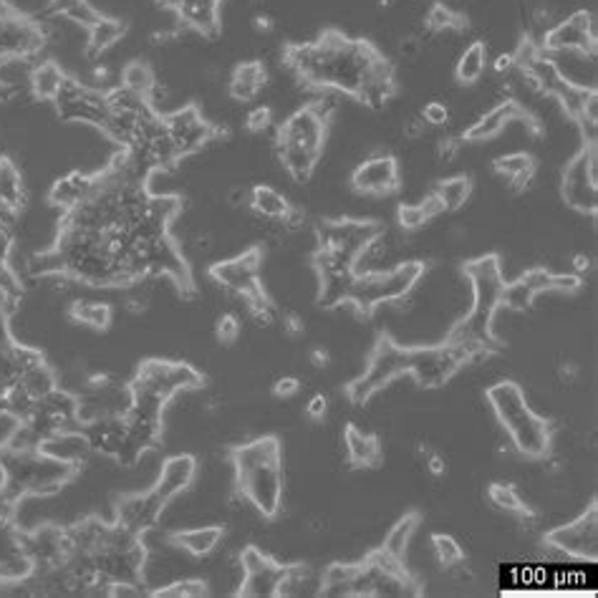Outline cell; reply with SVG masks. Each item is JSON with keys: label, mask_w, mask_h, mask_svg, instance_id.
Segmentation results:
<instances>
[{"label": "cell", "mask_w": 598, "mask_h": 598, "mask_svg": "<svg viewBox=\"0 0 598 598\" xmlns=\"http://www.w3.org/2000/svg\"><path fill=\"white\" fill-rule=\"evenodd\" d=\"M468 362H472L468 351L450 341L437 346H404L392 337H382L376 341L364 372L346 386V394L351 404L362 407L376 392H382L384 386L404 374L415 376L427 389H437L450 382Z\"/></svg>", "instance_id": "cell-1"}, {"label": "cell", "mask_w": 598, "mask_h": 598, "mask_svg": "<svg viewBox=\"0 0 598 598\" xmlns=\"http://www.w3.org/2000/svg\"><path fill=\"white\" fill-rule=\"evenodd\" d=\"M382 58L369 41L349 39L337 29L323 31L311 43H293L286 49V61L301 82L319 89L359 96L369 74Z\"/></svg>", "instance_id": "cell-2"}, {"label": "cell", "mask_w": 598, "mask_h": 598, "mask_svg": "<svg viewBox=\"0 0 598 598\" xmlns=\"http://www.w3.org/2000/svg\"><path fill=\"white\" fill-rule=\"evenodd\" d=\"M464 278L470 280L472 288V309L462 321H457L452 331L447 333L450 344L462 346L470 359L488 356L500 341L492 331V321L500 311V296H503L505 273L503 263L495 253L480 255V258L464 263Z\"/></svg>", "instance_id": "cell-3"}, {"label": "cell", "mask_w": 598, "mask_h": 598, "mask_svg": "<svg viewBox=\"0 0 598 598\" xmlns=\"http://www.w3.org/2000/svg\"><path fill=\"white\" fill-rule=\"evenodd\" d=\"M235 485L263 517H278L284 508V445L278 437H258L233 450Z\"/></svg>", "instance_id": "cell-4"}, {"label": "cell", "mask_w": 598, "mask_h": 598, "mask_svg": "<svg viewBox=\"0 0 598 598\" xmlns=\"http://www.w3.org/2000/svg\"><path fill=\"white\" fill-rule=\"evenodd\" d=\"M485 397L492 415L500 421V427L505 429L510 445H513L517 455L531 457V460H541V457L548 455L553 442V427L548 419L541 417L538 412L527 404L521 384L510 380L498 382L485 392Z\"/></svg>", "instance_id": "cell-5"}, {"label": "cell", "mask_w": 598, "mask_h": 598, "mask_svg": "<svg viewBox=\"0 0 598 598\" xmlns=\"http://www.w3.org/2000/svg\"><path fill=\"white\" fill-rule=\"evenodd\" d=\"M0 474H3L0 498L19 505L31 495H54L74 478L76 468L58 462L41 450H19V447L0 445Z\"/></svg>", "instance_id": "cell-6"}, {"label": "cell", "mask_w": 598, "mask_h": 598, "mask_svg": "<svg viewBox=\"0 0 598 598\" xmlns=\"http://www.w3.org/2000/svg\"><path fill=\"white\" fill-rule=\"evenodd\" d=\"M329 119L309 104L298 109L278 129V157L280 164L296 182L311 180V174L321 162L323 145H327Z\"/></svg>", "instance_id": "cell-7"}, {"label": "cell", "mask_w": 598, "mask_h": 598, "mask_svg": "<svg viewBox=\"0 0 598 598\" xmlns=\"http://www.w3.org/2000/svg\"><path fill=\"white\" fill-rule=\"evenodd\" d=\"M425 276V263L404 260L394 268L356 273L351 284L346 306H351L359 316H369L384 303L404 301Z\"/></svg>", "instance_id": "cell-8"}, {"label": "cell", "mask_w": 598, "mask_h": 598, "mask_svg": "<svg viewBox=\"0 0 598 598\" xmlns=\"http://www.w3.org/2000/svg\"><path fill=\"white\" fill-rule=\"evenodd\" d=\"M560 195L568 207L584 215H596L598 210V152L596 145H584L566 164L560 182Z\"/></svg>", "instance_id": "cell-9"}, {"label": "cell", "mask_w": 598, "mask_h": 598, "mask_svg": "<svg viewBox=\"0 0 598 598\" xmlns=\"http://www.w3.org/2000/svg\"><path fill=\"white\" fill-rule=\"evenodd\" d=\"M135 389H142L152 397L162 399L164 404L172 397H178L180 392H190L202 386V374L195 366L182 364V362H160V359H149L131 382Z\"/></svg>", "instance_id": "cell-10"}, {"label": "cell", "mask_w": 598, "mask_h": 598, "mask_svg": "<svg viewBox=\"0 0 598 598\" xmlns=\"http://www.w3.org/2000/svg\"><path fill=\"white\" fill-rule=\"evenodd\" d=\"M54 104L58 117L64 121H78V125H92L96 129H104L111 111L107 92L86 86L84 82H78V78L72 76H66V82L61 86Z\"/></svg>", "instance_id": "cell-11"}, {"label": "cell", "mask_w": 598, "mask_h": 598, "mask_svg": "<svg viewBox=\"0 0 598 598\" xmlns=\"http://www.w3.org/2000/svg\"><path fill=\"white\" fill-rule=\"evenodd\" d=\"M545 545L566 553L570 558L596 560L598 556V505L596 500L576 521L553 527L545 533Z\"/></svg>", "instance_id": "cell-12"}, {"label": "cell", "mask_w": 598, "mask_h": 598, "mask_svg": "<svg viewBox=\"0 0 598 598\" xmlns=\"http://www.w3.org/2000/svg\"><path fill=\"white\" fill-rule=\"evenodd\" d=\"M596 21L591 13L576 11L566 19L556 21L543 31L541 51L543 54H563V51H584L596 54Z\"/></svg>", "instance_id": "cell-13"}, {"label": "cell", "mask_w": 598, "mask_h": 598, "mask_svg": "<svg viewBox=\"0 0 598 598\" xmlns=\"http://www.w3.org/2000/svg\"><path fill=\"white\" fill-rule=\"evenodd\" d=\"M241 568H243V580L241 588H237V596L245 598H276L280 596V584H284L286 566H280L266 553L255 545H248L241 553Z\"/></svg>", "instance_id": "cell-14"}, {"label": "cell", "mask_w": 598, "mask_h": 598, "mask_svg": "<svg viewBox=\"0 0 598 598\" xmlns=\"http://www.w3.org/2000/svg\"><path fill=\"white\" fill-rule=\"evenodd\" d=\"M260 270H263V250L248 248L237 253L235 258L213 263V266H210V278H213L217 286L231 290V293L248 298L263 288Z\"/></svg>", "instance_id": "cell-15"}, {"label": "cell", "mask_w": 598, "mask_h": 598, "mask_svg": "<svg viewBox=\"0 0 598 598\" xmlns=\"http://www.w3.org/2000/svg\"><path fill=\"white\" fill-rule=\"evenodd\" d=\"M382 225L366 223V220H333V223H323L319 227V248H329L354 263L359 253H362L376 235H382Z\"/></svg>", "instance_id": "cell-16"}, {"label": "cell", "mask_w": 598, "mask_h": 598, "mask_svg": "<svg viewBox=\"0 0 598 598\" xmlns=\"http://www.w3.org/2000/svg\"><path fill=\"white\" fill-rule=\"evenodd\" d=\"M164 119V129L167 137H170V142L174 147V152L182 160V157H190L200 152L202 147H205L210 139L215 137V127L210 125V121L202 117L197 107H182L174 109L172 114H167Z\"/></svg>", "instance_id": "cell-17"}, {"label": "cell", "mask_w": 598, "mask_h": 598, "mask_svg": "<svg viewBox=\"0 0 598 598\" xmlns=\"http://www.w3.org/2000/svg\"><path fill=\"white\" fill-rule=\"evenodd\" d=\"M402 184L399 162L392 154H374L351 172V188L366 197H386Z\"/></svg>", "instance_id": "cell-18"}, {"label": "cell", "mask_w": 598, "mask_h": 598, "mask_svg": "<svg viewBox=\"0 0 598 598\" xmlns=\"http://www.w3.org/2000/svg\"><path fill=\"white\" fill-rule=\"evenodd\" d=\"M43 43H46V31H43L36 21L23 19L19 11L0 19V58H33L43 49Z\"/></svg>", "instance_id": "cell-19"}, {"label": "cell", "mask_w": 598, "mask_h": 598, "mask_svg": "<svg viewBox=\"0 0 598 598\" xmlns=\"http://www.w3.org/2000/svg\"><path fill=\"white\" fill-rule=\"evenodd\" d=\"M164 508L167 505L157 498V492L152 488L147 492H135V495H129L119 503L117 523L137 535L152 533L157 523H160Z\"/></svg>", "instance_id": "cell-20"}, {"label": "cell", "mask_w": 598, "mask_h": 598, "mask_svg": "<svg viewBox=\"0 0 598 598\" xmlns=\"http://www.w3.org/2000/svg\"><path fill=\"white\" fill-rule=\"evenodd\" d=\"M513 121H533V119H527L521 102H515V99L498 102L495 107L482 114L478 121H472V125L462 131V142H470V145L490 142V139L503 135Z\"/></svg>", "instance_id": "cell-21"}, {"label": "cell", "mask_w": 598, "mask_h": 598, "mask_svg": "<svg viewBox=\"0 0 598 598\" xmlns=\"http://www.w3.org/2000/svg\"><path fill=\"white\" fill-rule=\"evenodd\" d=\"M197 478V460L192 455H172L167 457L157 474L152 490L164 505H170L172 500H178L182 492L192 488V482Z\"/></svg>", "instance_id": "cell-22"}, {"label": "cell", "mask_w": 598, "mask_h": 598, "mask_svg": "<svg viewBox=\"0 0 598 598\" xmlns=\"http://www.w3.org/2000/svg\"><path fill=\"white\" fill-rule=\"evenodd\" d=\"M104 174H84V172H68L58 178L49 190V202L54 207H61L64 213L82 205L89 200L96 190L102 188Z\"/></svg>", "instance_id": "cell-23"}, {"label": "cell", "mask_w": 598, "mask_h": 598, "mask_svg": "<svg viewBox=\"0 0 598 598\" xmlns=\"http://www.w3.org/2000/svg\"><path fill=\"white\" fill-rule=\"evenodd\" d=\"M162 3L172 8L184 29L200 36H213L220 29V0H162Z\"/></svg>", "instance_id": "cell-24"}, {"label": "cell", "mask_w": 598, "mask_h": 598, "mask_svg": "<svg viewBox=\"0 0 598 598\" xmlns=\"http://www.w3.org/2000/svg\"><path fill=\"white\" fill-rule=\"evenodd\" d=\"M84 435L89 439L92 452L107 455L119 460L127 445V421L125 417H102L84 425Z\"/></svg>", "instance_id": "cell-25"}, {"label": "cell", "mask_w": 598, "mask_h": 598, "mask_svg": "<svg viewBox=\"0 0 598 598\" xmlns=\"http://www.w3.org/2000/svg\"><path fill=\"white\" fill-rule=\"evenodd\" d=\"M39 450L78 470L82 468V462H86V457L92 455V445H89V439H86L84 429H61V433L43 439Z\"/></svg>", "instance_id": "cell-26"}, {"label": "cell", "mask_w": 598, "mask_h": 598, "mask_svg": "<svg viewBox=\"0 0 598 598\" xmlns=\"http://www.w3.org/2000/svg\"><path fill=\"white\" fill-rule=\"evenodd\" d=\"M172 543V548L188 553L190 558H207L220 548V543L225 538L223 525H197V527H184V531H174L167 535Z\"/></svg>", "instance_id": "cell-27"}, {"label": "cell", "mask_w": 598, "mask_h": 598, "mask_svg": "<svg viewBox=\"0 0 598 598\" xmlns=\"http://www.w3.org/2000/svg\"><path fill=\"white\" fill-rule=\"evenodd\" d=\"M268 84V68L263 66V61H243L237 64L231 74V86L227 92L235 102H253Z\"/></svg>", "instance_id": "cell-28"}, {"label": "cell", "mask_w": 598, "mask_h": 598, "mask_svg": "<svg viewBox=\"0 0 598 598\" xmlns=\"http://www.w3.org/2000/svg\"><path fill=\"white\" fill-rule=\"evenodd\" d=\"M344 447L349 462L354 468H376L382 462V442L380 437L362 433L356 425H346L344 429Z\"/></svg>", "instance_id": "cell-29"}, {"label": "cell", "mask_w": 598, "mask_h": 598, "mask_svg": "<svg viewBox=\"0 0 598 598\" xmlns=\"http://www.w3.org/2000/svg\"><path fill=\"white\" fill-rule=\"evenodd\" d=\"M127 23L121 19H109V15H99V21L86 29V56L99 58L107 54L109 49L125 39Z\"/></svg>", "instance_id": "cell-30"}, {"label": "cell", "mask_w": 598, "mask_h": 598, "mask_svg": "<svg viewBox=\"0 0 598 598\" xmlns=\"http://www.w3.org/2000/svg\"><path fill=\"white\" fill-rule=\"evenodd\" d=\"M490 66V51L485 41H472L470 46H464V51L457 58L455 64V78L457 84L462 86H474L482 82Z\"/></svg>", "instance_id": "cell-31"}, {"label": "cell", "mask_w": 598, "mask_h": 598, "mask_svg": "<svg viewBox=\"0 0 598 598\" xmlns=\"http://www.w3.org/2000/svg\"><path fill=\"white\" fill-rule=\"evenodd\" d=\"M492 170H495L500 178H505L515 192H523L535 178V162H533V157L525 152L498 157V160L492 162Z\"/></svg>", "instance_id": "cell-32"}, {"label": "cell", "mask_w": 598, "mask_h": 598, "mask_svg": "<svg viewBox=\"0 0 598 598\" xmlns=\"http://www.w3.org/2000/svg\"><path fill=\"white\" fill-rule=\"evenodd\" d=\"M248 205L255 215L270 220V223L284 220L290 210V202L286 200V195H280L276 188H270V184H255L248 192Z\"/></svg>", "instance_id": "cell-33"}, {"label": "cell", "mask_w": 598, "mask_h": 598, "mask_svg": "<svg viewBox=\"0 0 598 598\" xmlns=\"http://www.w3.org/2000/svg\"><path fill=\"white\" fill-rule=\"evenodd\" d=\"M66 82V74H64V68H61V64H56V61H39L36 66H33V72H31V92L33 96H36V99L41 102H54L58 92H61V86H64Z\"/></svg>", "instance_id": "cell-34"}, {"label": "cell", "mask_w": 598, "mask_h": 598, "mask_svg": "<svg viewBox=\"0 0 598 598\" xmlns=\"http://www.w3.org/2000/svg\"><path fill=\"white\" fill-rule=\"evenodd\" d=\"M25 202V184L23 174L11 157H0V205L19 210Z\"/></svg>", "instance_id": "cell-35"}, {"label": "cell", "mask_w": 598, "mask_h": 598, "mask_svg": "<svg viewBox=\"0 0 598 598\" xmlns=\"http://www.w3.org/2000/svg\"><path fill=\"white\" fill-rule=\"evenodd\" d=\"M68 316L72 321L82 323V327H89L94 331H107L111 327L114 311L109 303L94 301V298H76V301L68 306Z\"/></svg>", "instance_id": "cell-36"}, {"label": "cell", "mask_w": 598, "mask_h": 598, "mask_svg": "<svg viewBox=\"0 0 598 598\" xmlns=\"http://www.w3.org/2000/svg\"><path fill=\"white\" fill-rule=\"evenodd\" d=\"M419 521H421L419 513H407L392 525V531L386 533V538L382 543V551L386 553V556L404 560V556H407L409 543H412V538H415V533L419 527Z\"/></svg>", "instance_id": "cell-37"}, {"label": "cell", "mask_w": 598, "mask_h": 598, "mask_svg": "<svg viewBox=\"0 0 598 598\" xmlns=\"http://www.w3.org/2000/svg\"><path fill=\"white\" fill-rule=\"evenodd\" d=\"M49 8L56 19L82 25V29H89V25L99 21V15H102L92 6V0H49Z\"/></svg>", "instance_id": "cell-38"}, {"label": "cell", "mask_w": 598, "mask_h": 598, "mask_svg": "<svg viewBox=\"0 0 598 598\" xmlns=\"http://www.w3.org/2000/svg\"><path fill=\"white\" fill-rule=\"evenodd\" d=\"M19 384L23 386L25 392L31 394L33 399H39V402H41L43 397H49L51 392H56V389H58L54 369H51L46 362H39V364H33V366L25 369V372L21 374Z\"/></svg>", "instance_id": "cell-39"}, {"label": "cell", "mask_w": 598, "mask_h": 598, "mask_svg": "<svg viewBox=\"0 0 598 598\" xmlns=\"http://www.w3.org/2000/svg\"><path fill=\"white\" fill-rule=\"evenodd\" d=\"M154 84H157V78H154L152 66L142 58L129 61V64L121 68V89H127L137 96H145L147 99V96L152 94Z\"/></svg>", "instance_id": "cell-40"}, {"label": "cell", "mask_w": 598, "mask_h": 598, "mask_svg": "<svg viewBox=\"0 0 598 598\" xmlns=\"http://www.w3.org/2000/svg\"><path fill=\"white\" fill-rule=\"evenodd\" d=\"M435 192L439 195V200H442L447 213H455V210H460L464 202L470 200L472 182H470V178H464V174H457V178L437 182Z\"/></svg>", "instance_id": "cell-41"}, {"label": "cell", "mask_w": 598, "mask_h": 598, "mask_svg": "<svg viewBox=\"0 0 598 598\" xmlns=\"http://www.w3.org/2000/svg\"><path fill=\"white\" fill-rule=\"evenodd\" d=\"M425 25H427L429 33H450V31H462L464 19L460 13H455L450 6L435 3L433 8H429Z\"/></svg>", "instance_id": "cell-42"}, {"label": "cell", "mask_w": 598, "mask_h": 598, "mask_svg": "<svg viewBox=\"0 0 598 598\" xmlns=\"http://www.w3.org/2000/svg\"><path fill=\"white\" fill-rule=\"evenodd\" d=\"M149 596H157V598H200V596H207V584H205V580H197V578H178V580H170V584H164L162 588H154V591H149Z\"/></svg>", "instance_id": "cell-43"}, {"label": "cell", "mask_w": 598, "mask_h": 598, "mask_svg": "<svg viewBox=\"0 0 598 598\" xmlns=\"http://www.w3.org/2000/svg\"><path fill=\"white\" fill-rule=\"evenodd\" d=\"M488 500L498 510H505V513L517 515L521 510H525L527 505L523 503L521 492L515 490V485H508V482H492L488 488Z\"/></svg>", "instance_id": "cell-44"}, {"label": "cell", "mask_w": 598, "mask_h": 598, "mask_svg": "<svg viewBox=\"0 0 598 598\" xmlns=\"http://www.w3.org/2000/svg\"><path fill=\"white\" fill-rule=\"evenodd\" d=\"M433 551H435V558L442 568H455L457 563L464 560V551L462 545L457 543L452 535L447 533H435L433 535Z\"/></svg>", "instance_id": "cell-45"}, {"label": "cell", "mask_w": 598, "mask_h": 598, "mask_svg": "<svg viewBox=\"0 0 598 598\" xmlns=\"http://www.w3.org/2000/svg\"><path fill=\"white\" fill-rule=\"evenodd\" d=\"M397 223H399L402 231L415 233V231H419V227H425L429 220H427L425 210H421L419 202H402V205L397 207Z\"/></svg>", "instance_id": "cell-46"}, {"label": "cell", "mask_w": 598, "mask_h": 598, "mask_svg": "<svg viewBox=\"0 0 598 598\" xmlns=\"http://www.w3.org/2000/svg\"><path fill=\"white\" fill-rule=\"evenodd\" d=\"M419 117L427 127H447V121H450V107L442 102H429L425 104V109L419 111Z\"/></svg>", "instance_id": "cell-47"}, {"label": "cell", "mask_w": 598, "mask_h": 598, "mask_svg": "<svg viewBox=\"0 0 598 598\" xmlns=\"http://www.w3.org/2000/svg\"><path fill=\"white\" fill-rule=\"evenodd\" d=\"M241 321H237L235 319V316H231V313H227V316H223V319H220L217 321V329H215V337H217V341H220V344H225V346H231V344H235V341H237V337H241Z\"/></svg>", "instance_id": "cell-48"}, {"label": "cell", "mask_w": 598, "mask_h": 598, "mask_svg": "<svg viewBox=\"0 0 598 598\" xmlns=\"http://www.w3.org/2000/svg\"><path fill=\"white\" fill-rule=\"evenodd\" d=\"M273 125V109L270 107H255L245 117V129L253 131V135H263Z\"/></svg>", "instance_id": "cell-49"}, {"label": "cell", "mask_w": 598, "mask_h": 598, "mask_svg": "<svg viewBox=\"0 0 598 598\" xmlns=\"http://www.w3.org/2000/svg\"><path fill=\"white\" fill-rule=\"evenodd\" d=\"M301 392V382L296 380V376H284V380H278L273 384V394H276L278 399H290L296 397V394Z\"/></svg>", "instance_id": "cell-50"}, {"label": "cell", "mask_w": 598, "mask_h": 598, "mask_svg": "<svg viewBox=\"0 0 598 598\" xmlns=\"http://www.w3.org/2000/svg\"><path fill=\"white\" fill-rule=\"evenodd\" d=\"M327 412H329V399L323 397V394H313L309 404H306V417H309L311 421H323Z\"/></svg>", "instance_id": "cell-51"}, {"label": "cell", "mask_w": 598, "mask_h": 598, "mask_svg": "<svg viewBox=\"0 0 598 598\" xmlns=\"http://www.w3.org/2000/svg\"><path fill=\"white\" fill-rule=\"evenodd\" d=\"M11 255H13V233L11 227L0 223V268H8Z\"/></svg>", "instance_id": "cell-52"}, {"label": "cell", "mask_w": 598, "mask_h": 598, "mask_svg": "<svg viewBox=\"0 0 598 598\" xmlns=\"http://www.w3.org/2000/svg\"><path fill=\"white\" fill-rule=\"evenodd\" d=\"M419 205H421V210H425V215H427L429 223H433L435 217H439V215H445V213H447L445 205H442V200H439V195H437L435 190L429 192V195H427L425 200H421Z\"/></svg>", "instance_id": "cell-53"}, {"label": "cell", "mask_w": 598, "mask_h": 598, "mask_svg": "<svg viewBox=\"0 0 598 598\" xmlns=\"http://www.w3.org/2000/svg\"><path fill=\"white\" fill-rule=\"evenodd\" d=\"M425 131H427V125L421 121V117H412V119L404 121V135H407L409 139L425 137Z\"/></svg>", "instance_id": "cell-54"}, {"label": "cell", "mask_w": 598, "mask_h": 598, "mask_svg": "<svg viewBox=\"0 0 598 598\" xmlns=\"http://www.w3.org/2000/svg\"><path fill=\"white\" fill-rule=\"evenodd\" d=\"M284 329H286V333H290V337H298V333H303V329H306V323H303V319H301V316H296V313H288V316H286V319H284Z\"/></svg>", "instance_id": "cell-55"}, {"label": "cell", "mask_w": 598, "mask_h": 598, "mask_svg": "<svg viewBox=\"0 0 598 598\" xmlns=\"http://www.w3.org/2000/svg\"><path fill=\"white\" fill-rule=\"evenodd\" d=\"M273 25H276V23H273V19L268 13H255L253 15V29L258 33H270Z\"/></svg>", "instance_id": "cell-56"}, {"label": "cell", "mask_w": 598, "mask_h": 598, "mask_svg": "<svg viewBox=\"0 0 598 598\" xmlns=\"http://www.w3.org/2000/svg\"><path fill=\"white\" fill-rule=\"evenodd\" d=\"M492 68H495V74H510L515 68V61H513V54H500L495 58V64H492Z\"/></svg>", "instance_id": "cell-57"}, {"label": "cell", "mask_w": 598, "mask_h": 598, "mask_svg": "<svg viewBox=\"0 0 598 598\" xmlns=\"http://www.w3.org/2000/svg\"><path fill=\"white\" fill-rule=\"evenodd\" d=\"M576 376H578V369H576L574 364H563V366L558 369V380H560V382L570 384V382L576 380Z\"/></svg>", "instance_id": "cell-58"}, {"label": "cell", "mask_w": 598, "mask_h": 598, "mask_svg": "<svg viewBox=\"0 0 598 598\" xmlns=\"http://www.w3.org/2000/svg\"><path fill=\"white\" fill-rule=\"evenodd\" d=\"M311 362L313 366H319V369H327L329 362H331V356H329V351H321V349H316L313 354H311Z\"/></svg>", "instance_id": "cell-59"}, {"label": "cell", "mask_w": 598, "mask_h": 598, "mask_svg": "<svg viewBox=\"0 0 598 598\" xmlns=\"http://www.w3.org/2000/svg\"><path fill=\"white\" fill-rule=\"evenodd\" d=\"M588 268H591V260H588L586 255H576V258H574V270H576V276H578V273L588 270Z\"/></svg>", "instance_id": "cell-60"}, {"label": "cell", "mask_w": 598, "mask_h": 598, "mask_svg": "<svg viewBox=\"0 0 598 598\" xmlns=\"http://www.w3.org/2000/svg\"><path fill=\"white\" fill-rule=\"evenodd\" d=\"M15 8L8 3V0H0V19H6V15H13Z\"/></svg>", "instance_id": "cell-61"}, {"label": "cell", "mask_w": 598, "mask_h": 598, "mask_svg": "<svg viewBox=\"0 0 598 598\" xmlns=\"http://www.w3.org/2000/svg\"><path fill=\"white\" fill-rule=\"evenodd\" d=\"M241 200H245V190L237 188V190L231 192V202H233V205H241Z\"/></svg>", "instance_id": "cell-62"}]
</instances>
